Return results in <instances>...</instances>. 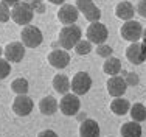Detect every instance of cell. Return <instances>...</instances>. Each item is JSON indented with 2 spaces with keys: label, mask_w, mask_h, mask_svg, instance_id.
<instances>
[{
  "label": "cell",
  "mask_w": 146,
  "mask_h": 137,
  "mask_svg": "<svg viewBox=\"0 0 146 137\" xmlns=\"http://www.w3.org/2000/svg\"><path fill=\"white\" fill-rule=\"evenodd\" d=\"M81 36H82V31L78 25H65L59 31V45L61 48L64 50H72L75 48V45L81 41Z\"/></svg>",
  "instance_id": "obj_1"
},
{
  "label": "cell",
  "mask_w": 146,
  "mask_h": 137,
  "mask_svg": "<svg viewBox=\"0 0 146 137\" xmlns=\"http://www.w3.org/2000/svg\"><path fill=\"white\" fill-rule=\"evenodd\" d=\"M34 16V8L28 2H19L16 6L11 8V19L14 20L17 25H30Z\"/></svg>",
  "instance_id": "obj_2"
},
{
  "label": "cell",
  "mask_w": 146,
  "mask_h": 137,
  "mask_svg": "<svg viewBox=\"0 0 146 137\" xmlns=\"http://www.w3.org/2000/svg\"><path fill=\"white\" fill-rule=\"evenodd\" d=\"M20 39H22V44L28 48H36L42 44L44 36L42 31L34 25H25L22 28V33H20Z\"/></svg>",
  "instance_id": "obj_3"
},
{
  "label": "cell",
  "mask_w": 146,
  "mask_h": 137,
  "mask_svg": "<svg viewBox=\"0 0 146 137\" xmlns=\"http://www.w3.org/2000/svg\"><path fill=\"white\" fill-rule=\"evenodd\" d=\"M92 87V78L87 72H78L76 75H73L70 81V89L73 90L75 95H86Z\"/></svg>",
  "instance_id": "obj_4"
},
{
  "label": "cell",
  "mask_w": 146,
  "mask_h": 137,
  "mask_svg": "<svg viewBox=\"0 0 146 137\" xmlns=\"http://www.w3.org/2000/svg\"><path fill=\"white\" fill-rule=\"evenodd\" d=\"M86 34H87V39L92 42V44H96V45L104 44V42L107 41V37H109V31H107L106 25L101 23L100 20L98 22H90Z\"/></svg>",
  "instance_id": "obj_5"
},
{
  "label": "cell",
  "mask_w": 146,
  "mask_h": 137,
  "mask_svg": "<svg viewBox=\"0 0 146 137\" xmlns=\"http://www.w3.org/2000/svg\"><path fill=\"white\" fill-rule=\"evenodd\" d=\"M120 33L123 39L129 42H138V39H141V36H143V27L137 20H127L123 23Z\"/></svg>",
  "instance_id": "obj_6"
},
{
  "label": "cell",
  "mask_w": 146,
  "mask_h": 137,
  "mask_svg": "<svg viewBox=\"0 0 146 137\" xmlns=\"http://www.w3.org/2000/svg\"><path fill=\"white\" fill-rule=\"evenodd\" d=\"M79 108H81V101H79L78 95L75 94H65L61 98V103H59V109L64 115L67 117H72V115H76L79 112Z\"/></svg>",
  "instance_id": "obj_7"
},
{
  "label": "cell",
  "mask_w": 146,
  "mask_h": 137,
  "mask_svg": "<svg viewBox=\"0 0 146 137\" xmlns=\"http://www.w3.org/2000/svg\"><path fill=\"white\" fill-rule=\"evenodd\" d=\"M34 108V103L33 100L27 95H17L14 98V101H13V112H14L16 115H19V117H27V115L31 114V111H33Z\"/></svg>",
  "instance_id": "obj_8"
},
{
  "label": "cell",
  "mask_w": 146,
  "mask_h": 137,
  "mask_svg": "<svg viewBox=\"0 0 146 137\" xmlns=\"http://www.w3.org/2000/svg\"><path fill=\"white\" fill-rule=\"evenodd\" d=\"M126 58L129 59L131 64L140 65L141 62L146 61V48L141 42H132L126 48Z\"/></svg>",
  "instance_id": "obj_9"
},
{
  "label": "cell",
  "mask_w": 146,
  "mask_h": 137,
  "mask_svg": "<svg viewBox=\"0 0 146 137\" xmlns=\"http://www.w3.org/2000/svg\"><path fill=\"white\" fill-rule=\"evenodd\" d=\"M3 55L8 62H20L25 56V45L22 42H9L3 48Z\"/></svg>",
  "instance_id": "obj_10"
},
{
  "label": "cell",
  "mask_w": 146,
  "mask_h": 137,
  "mask_svg": "<svg viewBox=\"0 0 146 137\" xmlns=\"http://www.w3.org/2000/svg\"><path fill=\"white\" fill-rule=\"evenodd\" d=\"M107 92L110 94L113 98H117V97H123L124 95V92H126V89H127V84H126V80L123 78V76H110L109 80H107Z\"/></svg>",
  "instance_id": "obj_11"
},
{
  "label": "cell",
  "mask_w": 146,
  "mask_h": 137,
  "mask_svg": "<svg viewBox=\"0 0 146 137\" xmlns=\"http://www.w3.org/2000/svg\"><path fill=\"white\" fill-rule=\"evenodd\" d=\"M78 16H79L78 8L73 6V5H68V3L62 5L61 9L58 11V19H59V22L64 23V25H73V23L78 20Z\"/></svg>",
  "instance_id": "obj_12"
},
{
  "label": "cell",
  "mask_w": 146,
  "mask_h": 137,
  "mask_svg": "<svg viewBox=\"0 0 146 137\" xmlns=\"http://www.w3.org/2000/svg\"><path fill=\"white\" fill-rule=\"evenodd\" d=\"M48 62H50L51 67L54 69H65L70 62V55L64 50V48H59V50H53L48 53Z\"/></svg>",
  "instance_id": "obj_13"
},
{
  "label": "cell",
  "mask_w": 146,
  "mask_h": 137,
  "mask_svg": "<svg viewBox=\"0 0 146 137\" xmlns=\"http://www.w3.org/2000/svg\"><path fill=\"white\" fill-rule=\"evenodd\" d=\"M81 137H100V125L93 118H86L79 126Z\"/></svg>",
  "instance_id": "obj_14"
},
{
  "label": "cell",
  "mask_w": 146,
  "mask_h": 137,
  "mask_svg": "<svg viewBox=\"0 0 146 137\" xmlns=\"http://www.w3.org/2000/svg\"><path fill=\"white\" fill-rule=\"evenodd\" d=\"M115 14H117L118 19L127 22V20H132V17H134V14H135V8L131 2H126V0H124V2H120L117 5Z\"/></svg>",
  "instance_id": "obj_15"
},
{
  "label": "cell",
  "mask_w": 146,
  "mask_h": 137,
  "mask_svg": "<svg viewBox=\"0 0 146 137\" xmlns=\"http://www.w3.org/2000/svg\"><path fill=\"white\" fill-rule=\"evenodd\" d=\"M59 108V103L56 101V98L53 97H44L42 100L39 101V111L42 112L44 115H53L54 112L58 111Z\"/></svg>",
  "instance_id": "obj_16"
},
{
  "label": "cell",
  "mask_w": 146,
  "mask_h": 137,
  "mask_svg": "<svg viewBox=\"0 0 146 137\" xmlns=\"http://www.w3.org/2000/svg\"><path fill=\"white\" fill-rule=\"evenodd\" d=\"M129 109H131L129 100H126V98H123V97H117L115 100H112V103H110V111L115 115H124V114L129 112Z\"/></svg>",
  "instance_id": "obj_17"
},
{
  "label": "cell",
  "mask_w": 146,
  "mask_h": 137,
  "mask_svg": "<svg viewBox=\"0 0 146 137\" xmlns=\"http://www.w3.org/2000/svg\"><path fill=\"white\" fill-rule=\"evenodd\" d=\"M121 137H141V125L138 122H126L120 129Z\"/></svg>",
  "instance_id": "obj_18"
},
{
  "label": "cell",
  "mask_w": 146,
  "mask_h": 137,
  "mask_svg": "<svg viewBox=\"0 0 146 137\" xmlns=\"http://www.w3.org/2000/svg\"><path fill=\"white\" fill-rule=\"evenodd\" d=\"M103 70L106 75H110V76H115L118 73L121 72V62L118 58H113V56H109V58H106V61H104L103 64Z\"/></svg>",
  "instance_id": "obj_19"
},
{
  "label": "cell",
  "mask_w": 146,
  "mask_h": 137,
  "mask_svg": "<svg viewBox=\"0 0 146 137\" xmlns=\"http://www.w3.org/2000/svg\"><path fill=\"white\" fill-rule=\"evenodd\" d=\"M53 89L56 90L58 94H61V95L68 94V90H70V80H68L65 75H61V73H59V75H54Z\"/></svg>",
  "instance_id": "obj_20"
},
{
  "label": "cell",
  "mask_w": 146,
  "mask_h": 137,
  "mask_svg": "<svg viewBox=\"0 0 146 137\" xmlns=\"http://www.w3.org/2000/svg\"><path fill=\"white\" fill-rule=\"evenodd\" d=\"M131 117H132V120L134 122H145L146 120V106L145 104H141V103H135V104H132L131 106Z\"/></svg>",
  "instance_id": "obj_21"
},
{
  "label": "cell",
  "mask_w": 146,
  "mask_h": 137,
  "mask_svg": "<svg viewBox=\"0 0 146 137\" xmlns=\"http://www.w3.org/2000/svg\"><path fill=\"white\" fill-rule=\"evenodd\" d=\"M81 13L84 14V17L89 20V22H98L100 17H101V9H100L95 3H90L87 8L82 9Z\"/></svg>",
  "instance_id": "obj_22"
},
{
  "label": "cell",
  "mask_w": 146,
  "mask_h": 137,
  "mask_svg": "<svg viewBox=\"0 0 146 137\" xmlns=\"http://www.w3.org/2000/svg\"><path fill=\"white\" fill-rule=\"evenodd\" d=\"M30 89V84L25 78H16L14 81L11 83V90L17 95H25Z\"/></svg>",
  "instance_id": "obj_23"
},
{
  "label": "cell",
  "mask_w": 146,
  "mask_h": 137,
  "mask_svg": "<svg viewBox=\"0 0 146 137\" xmlns=\"http://www.w3.org/2000/svg\"><path fill=\"white\" fill-rule=\"evenodd\" d=\"M75 51L78 53L79 56H84V55H89L92 51V42L90 41H84L81 39L78 44L75 45Z\"/></svg>",
  "instance_id": "obj_24"
},
{
  "label": "cell",
  "mask_w": 146,
  "mask_h": 137,
  "mask_svg": "<svg viewBox=\"0 0 146 137\" xmlns=\"http://www.w3.org/2000/svg\"><path fill=\"white\" fill-rule=\"evenodd\" d=\"M11 72V64L5 58H0V80H5Z\"/></svg>",
  "instance_id": "obj_25"
},
{
  "label": "cell",
  "mask_w": 146,
  "mask_h": 137,
  "mask_svg": "<svg viewBox=\"0 0 146 137\" xmlns=\"http://www.w3.org/2000/svg\"><path fill=\"white\" fill-rule=\"evenodd\" d=\"M9 17H11V9H9L8 5H5V3L0 0V22H8Z\"/></svg>",
  "instance_id": "obj_26"
},
{
  "label": "cell",
  "mask_w": 146,
  "mask_h": 137,
  "mask_svg": "<svg viewBox=\"0 0 146 137\" xmlns=\"http://www.w3.org/2000/svg\"><path fill=\"white\" fill-rule=\"evenodd\" d=\"M112 48H110V45H106V44H101L98 45V48H96V55L98 56H103V58H109V56H112Z\"/></svg>",
  "instance_id": "obj_27"
},
{
  "label": "cell",
  "mask_w": 146,
  "mask_h": 137,
  "mask_svg": "<svg viewBox=\"0 0 146 137\" xmlns=\"http://www.w3.org/2000/svg\"><path fill=\"white\" fill-rule=\"evenodd\" d=\"M124 80H126L127 86H137V84L140 83V78H138V75L135 72H127L126 75H124Z\"/></svg>",
  "instance_id": "obj_28"
},
{
  "label": "cell",
  "mask_w": 146,
  "mask_h": 137,
  "mask_svg": "<svg viewBox=\"0 0 146 137\" xmlns=\"http://www.w3.org/2000/svg\"><path fill=\"white\" fill-rule=\"evenodd\" d=\"M90 3H93V0H76V8H78V11L81 13L82 9H86L87 6L90 5Z\"/></svg>",
  "instance_id": "obj_29"
},
{
  "label": "cell",
  "mask_w": 146,
  "mask_h": 137,
  "mask_svg": "<svg viewBox=\"0 0 146 137\" xmlns=\"http://www.w3.org/2000/svg\"><path fill=\"white\" fill-rule=\"evenodd\" d=\"M137 13L140 14L141 17H145V19H146V0H140V2H138Z\"/></svg>",
  "instance_id": "obj_30"
},
{
  "label": "cell",
  "mask_w": 146,
  "mask_h": 137,
  "mask_svg": "<svg viewBox=\"0 0 146 137\" xmlns=\"http://www.w3.org/2000/svg\"><path fill=\"white\" fill-rule=\"evenodd\" d=\"M37 137H58V134L54 131H51V129H44V131H40Z\"/></svg>",
  "instance_id": "obj_31"
},
{
  "label": "cell",
  "mask_w": 146,
  "mask_h": 137,
  "mask_svg": "<svg viewBox=\"0 0 146 137\" xmlns=\"http://www.w3.org/2000/svg\"><path fill=\"white\" fill-rule=\"evenodd\" d=\"M3 3H5V5H8L9 8H13V6H16L17 3L19 2H22V0H2Z\"/></svg>",
  "instance_id": "obj_32"
},
{
  "label": "cell",
  "mask_w": 146,
  "mask_h": 137,
  "mask_svg": "<svg viewBox=\"0 0 146 137\" xmlns=\"http://www.w3.org/2000/svg\"><path fill=\"white\" fill-rule=\"evenodd\" d=\"M50 3H53V5H62V3L65 2V0H48Z\"/></svg>",
  "instance_id": "obj_33"
},
{
  "label": "cell",
  "mask_w": 146,
  "mask_h": 137,
  "mask_svg": "<svg viewBox=\"0 0 146 137\" xmlns=\"http://www.w3.org/2000/svg\"><path fill=\"white\" fill-rule=\"evenodd\" d=\"M141 39H143V42H141V44H143L145 47H146V37H141Z\"/></svg>",
  "instance_id": "obj_34"
},
{
  "label": "cell",
  "mask_w": 146,
  "mask_h": 137,
  "mask_svg": "<svg viewBox=\"0 0 146 137\" xmlns=\"http://www.w3.org/2000/svg\"><path fill=\"white\" fill-rule=\"evenodd\" d=\"M2 55H3V48L0 47V58H2Z\"/></svg>",
  "instance_id": "obj_35"
},
{
  "label": "cell",
  "mask_w": 146,
  "mask_h": 137,
  "mask_svg": "<svg viewBox=\"0 0 146 137\" xmlns=\"http://www.w3.org/2000/svg\"><path fill=\"white\" fill-rule=\"evenodd\" d=\"M141 37H146V28L143 30V36H141Z\"/></svg>",
  "instance_id": "obj_36"
},
{
  "label": "cell",
  "mask_w": 146,
  "mask_h": 137,
  "mask_svg": "<svg viewBox=\"0 0 146 137\" xmlns=\"http://www.w3.org/2000/svg\"><path fill=\"white\" fill-rule=\"evenodd\" d=\"M36 2H40V0H36Z\"/></svg>",
  "instance_id": "obj_37"
},
{
  "label": "cell",
  "mask_w": 146,
  "mask_h": 137,
  "mask_svg": "<svg viewBox=\"0 0 146 137\" xmlns=\"http://www.w3.org/2000/svg\"><path fill=\"white\" fill-rule=\"evenodd\" d=\"M110 137H112V136H110Z\"/></svg>",
  "instance_id": "obj_38"
},
{
  "label": "cell",
  "mask_w": 146,
  "mask_h": 137,
  "mask_svg": "<svg viewBox=\"0 0 146 137\" xmlns=\"http://www.w3.org/2000/svg\"><path fill=\"white\" fill-rule=\"evenodd\" d=\"M145 48H146V47H145Z\"/></svg>",
  "instance_id": "obj_39"
}]
</instances>
